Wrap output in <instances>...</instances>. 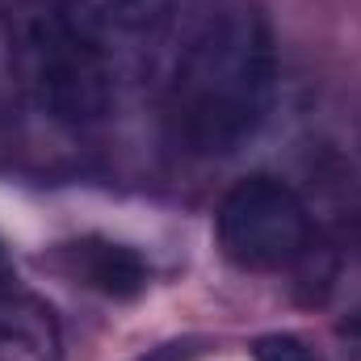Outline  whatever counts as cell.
Returning a JSON list of instances; mask_svg holds the SVG:
<instances>
[{
	"instance_id": "6da1fadb",
	"label": "cell",
	"mask_w": 361,
	"mask_h": 361,
	"mask_svg": "<svg viewBox=\"0 0 361 361\" xmlns=\"http://www.w3.org/2000/svg\"><path fill=\"white\" fill-rule=\"evenodd\" d=\"M273 30L257 0H193L164 76V126L185 156L223 160L269 118Z\"/></svg>"
},
{
	"instance_id": "7a4b0ae2",
	"label": "cell",
	"mask_w": 361,
	"mask_h": 361,
	"mask_svg": "<svg viewBox=\"0 0 361 361\" xmlns=\"http://www.w3.org/2000/svg\"><path fill=\"white\" fill-rule=\"evenodd\" d=\"M8 76L47 122L85 130L114 105V59L85 38L55 0H21L8 17Z\"/></svg>"
},
{
	"instance_id": "3957f363",
	"label": "cell",
	"mask_w": 361,
	"mask_h": 361,
	"mask_svg": "<svg viewBox=\"0 0 361 361\" xmlns=\"http://www.w3.org/2000/svg\"><path fill=\"white\" fill-rule=\"evenodd\" d=\"M214 235L235 269L281 273L311 252V214L286 180L257 173L223 193Z\"/></svg>"
},
{
	"instance_id": "277c9868",
	"label": "cell",
	"mask_w": 361,
	"mask_h": 361,
	"mask_svg": "<svg viewBox=\"0 0 361 361\" xmlns=\"http://www.w3.org/2000/svg\"><path fill=\"white\" fill-rule=\"evenodd\" d=\"M55 4L85 38H92L114 59L122 51L152 47L164 34L177 0H55Z\"/></svg>"
},
{
	"instance_id": "5b68a950",
	"label": "cell",
	"mask_w": 361,
	"mask_h": 361,
	"mask_svg": "<svg viewBox=\"0 0 361 361\" xmlns=\"http://www.w3.org/2000/svg\"><path fill=\"white\" fill-rule=\"evenodd\" d=\"M55 265L63 269V277H72L76 286L97 290L105 298H118V302H130L147 290V261L126 248V244H114V240H101V235H85V240H72V244H59L55 248Z\"/></svg>"
},
{
	"instance_id": "8992f818",
	"label": "cell",
	"mask_w": 361,
	"mask_h": 361,
	"mask_svg": "<svg viewBox=\"0 0 361 361\" xmlns=\"http://www.w3.org/2000/svg\"><path fill=\"white\" fill-rule=\"evenodd\" d=\"M0 361H63L55 311L13 281H0Z\"/></svg>"
},
{
	"instance_id": "52a82bcc",
	"label": "cell",
	"mask_w": 361,
	"mask_h": 361,
	"mask_svg": "<svg viewBox=\"0 0 361 361\" xmlns=\"http://www.w3.org/2000/svg\"><path fill=\"white\" fill-rule=\"evenodd\" d=\"M252 357L257 361H324L298 336H261L257 349H252Z\"/></svg>"
},
{
	"instance_id": "ba28073f",
	"label": "cell",
	"mask_w": 361,
	"mask_h": 361,
	"mask_svg": "<svg viewBox=\"0 0 361 361\" xmlns=\"http://www.w3.org/2000/svg\"><path fill=\"white\" fill-rule=\"evenodd\" d=\"M13 277V265H8V257H4V248H0V281H8Z\"/></svg>"
}]
</instances>
